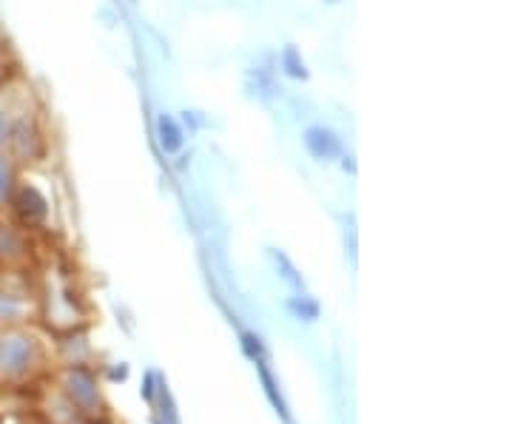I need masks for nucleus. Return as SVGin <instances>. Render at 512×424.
I'll use <instances>...</instances> for the list:
<instances>
[{"instance_id": "7", "label": "nucleus", "mask_w": 512, "mask_h": 424, "mask_svg": "<svg viewBox=\"0 0 512 424\" xmlns=\"http://www.w3.org/2000/svg\"><path fill=\"white\" fill-rule=\"evenodd\" d=\"M18 163L0 148V205L9 203V197H12V191H15V185H18Z\"/></svg>"}, {"instance_id": "4", "label": "nucleus", "mask_w": 512, "mask_h": 424, "mask_svg": "<svg viewBox=\"0 0 512 424\" xmlns=\"http://www.w3.org/2000/svg\"><path fill=\"white\" fill-rule=\"evenodd\" d=\"M9 205L15 208V214H18L23 225H43L46 217H49V200L35 183L18 180L12 197H9Z\"/></svg>"}, {"instance_id": "1", "label": "nucleus", "mask_w": 512, "mask_h": 424, "mask_svg": "<svg viewBox=\"0 0 512 424\" xmlns=\"http://www.w3.org/2000/svg\"><path fill=\"white\" fill-rule=\"evenodd\" d=\"M46 134L43 126L37 123V114L29 109H20L12 114V129L3 151L15 160V163H37L46 157Z\"/></svg>"}, {"instance_id": "11", "label": "nucleus", "mask_w": 512, "mask_h": 424, "mask_svg": "<svg viewBox=\"0 0 512 424\" xmlns=\"http://www.w3.org/2000/svg\"><path fill=\"white\" fill-rule=\"evenodd\" d=\"M12 114H15V109H12L9 103H3V100H0V148L6 146V140H9V129H12Z\"/></svg>"}, {"instance_id": "9", "label": "nucleus", "mask_w": 512, "mask_h": 424, "mask_svg": "<svg viewBox=\"0 0 512 424\" xmlns=\"http://www.w3.org/2000/svg\"><path fill=\"white\" fill-rule=\"evenodd\" d=\"M177 117H180V123H183L185 134H200V131L208 126V117H205V111L200 109H183Z\"/></svg>"}, {"instance_id": "13", "label": "nucleus", "mask_w": 512, "mask_h": 424, "mask_svg": "<svg viewBox=\"0 0 512 424\" xmlns=\"http://www.w3.org/2000/svg\"><path fill=\"white\" fill-rule=\"evenodd\" d=\"M322 3H328V6H339L342 0H322Z\"/></svg>"}, {"instance_id": "10", "label": "nucleus", "mask_w": 512, "mask_h": 424, "mask_svg": "<svg viewBox=\"0 0 512 424\" xmlns=\"http://www.w3.org/2000/svg\"><path fill=\"white\" fill-rule=\"evenodd\" d=\"M288 308H291V311L296 316L308 319V322H311V319H316V314H319V305L313 302L311 296H293L291 305H288Z\"/></svg>"}, {"instance_id": "6", "label": "nucleus", "mask_w": 512, "mask_h": 424, "mask_svg": "<svg viewBox=\"0 0 512 424\" xmlns=\"http://www.w3.org/2000/svg\"><path fill=\"white\" fill-rule=\"evenodd\" d=\"M276 55V72L282 74L285 80H293V83H308L311 80V66L302 55V49L296 43H285Z\"/></svg>"}, {"instance_id": "2", "label": "nucleus", "mask_w": 512, "mask_h": 424, "mask_svg": "<svg viewBox=\"0 0 512 424\" xmlns=\"http://www.w3.org/2000/svg\"><path fill=\"white\" fill-rule=\"evenodd\" d=\"M302 148H305V154L311 157L313 163L333 166L345 154L348 143H345L342 131L333 129L330 123H311V126L302 129Z\"/></svg>"}, {"instance_id": "12", "label": "nucleus", "mask_w": 512, "mask_h": 424, "mask_svg": "<svg viewBox=\"0 0 512 424\" xmlns=\"http://www.w3.org/2000/svg\"><path fill=\"white\" fill-rule=\"evenodd\" d=\"M336 166L342 168L345 174H350V177H356V154L350 151V148H345V154L339 157V163Z\"/></svg>"}, {"instance_id": "8", "label": "nucleus", "mask_w": 512, "mask_h": 424, "mask_svg": "<svg viewBox=\"0 0 512 424\" xmlns=\"http://www.w3.org/2000/svg\"><path fill=\"white\" fill-rule=\"evenodd\" d=\"M271 259H274L276 271H279V277L285 279V282H291L293 288H302L305 282H302V277H299V271L293 268V262L282 251H271Z\"/></svg>"}, {"instance_id": "5", "label": "nucleus", "mask_w": 512, "mask_h": 424, "mask_svg": "<svg viewBox=\"0 0 512 424\" xmlns=\"http://www.w3.org/2000/svg\"><path fill=\"white\" fill-rule=\"evenodd\" d=\"M154 137H157V146L163 151L165 157H177L183 154L185 143H188V134H185L183 123L174 111H160L157 120H154Z\"/></svg>"}, {"instance_id": "3", "label": "nucleus", "mask_w": 512, "mask_h": 424, "mask_svg": "<svg viewBox=\"0 0 512 424\" xmlns=\"http://www.w3.org/2000/svg\"><path fill=\"white\" fill-rule=\"evenodd\" d=\"M245 92L251 100L262 103V106H271L282 97V83H279V72H276V55L274 52H265L262 60L256 57L254 66L245 69Z\"/></svg>"}]
</instances>
